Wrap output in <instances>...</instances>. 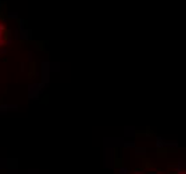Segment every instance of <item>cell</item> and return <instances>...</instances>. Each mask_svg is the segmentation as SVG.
Listing matches in <instances>:
<instances>
[{"label":"cell","instance_id":"cell-1","mask_svg":"<svg viewBox=\"0 0 186 174\" xmlns=\"http://www.w3.org/2000/svg\"><path fill=\"white\" fill-rule=\"evenodd\" d=\"M171 174H175V173H171ZM177 174H185V173H177Z\"/></svg>","mask_w":186,"mask_h":174}]
</instances>
